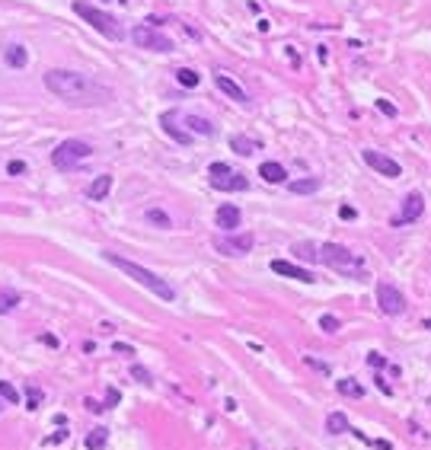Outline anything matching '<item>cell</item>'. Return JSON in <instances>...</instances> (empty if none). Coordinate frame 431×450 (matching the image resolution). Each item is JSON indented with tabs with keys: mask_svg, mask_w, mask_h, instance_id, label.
Listing matches in <instances>:
<instances>
[{
	"mask_svg": "<svg viewBox=\"0 0 431 450\" xmlns=\"http://www.w3.org/2000/svg\"><path fill=\"white\" fill-rule=\"evenodd\" d=\"M377 109L383 112V115H390V118H396V106L393 102H386V99H377Z\"/></svg>",
	"mask_w": 431,
	"mask_h": 450,
	"instance_id": "31",
	"label": "cell"
},
{
	"mask_svg": "<svg viewBox=\"0 0 431 450\" xmlns=\"http://www.w3.org/2000/svg\"><path fill=\"white\" fill-rule=\"evenodd\" d=\"M45 90L55 93L58 99H64L74 109H93V106H106L112 102V90L96 83L90 74L80 71H48L45 74Z\"/></svg>",
	"mask_w": 431,
	"mask_h": 450,
	"instance_id": "1",
	"label": "cell"
},
{
	"mask_svg": "<svg viewBox=\"0 0 431 450\" xmlns=\"http://www.w3.org/2000/svg\"><path fill=\"white\" fill-rule=\"evenodd\" d=\"M320 179H313V176H310V179H297V182H288V188H291V192H294V195H313V192H320Z\"/></svg>",
	"mask_w": 431,
	"mask_h": 450,
	"instance_id": "21",
	"label": "cell"
},
{
	"mask_svg": "<svg viewBox=\"0 0 431 450\" xmlns=\"http://www.w3.org/2000/svg\"><path fill=\"white\" fill-rule=\"evenodd\" d=\"M7 172H10V176H20V172H26V163H23V160L7 163Z\"/></svg>",
	"mask_w": 431,
	"mask_h": 450,
	"instance_id": "34",
	"label": "cell"
},
{
	"mask_svg": "<svg viewBox=\"0 0 431 450\" xmlns=\"http://www.w3.org/2000/svg\"><path fill=\"white\" fill-rule=\"evenodd\" d=\"M339 217H342V220H355V217H358V211H355L351 204H342V207H339Z\"/></svg>",
	"mask_w": 431,
	"mask_h": 450,
	"instance_id": "32",
	"label": "cell"
},
{
	"mask_svg": "<svg viewBox=\"0 0 431 450\" xmlns=\"http://www.w3.org/2000/svg\"><path fill=\"white\" fill-rule=\"evenodd\" d=\"M339 326H342V323H339L332 313H323V316H320V329H323V332L332 335V332H339Z\"/></svg>",
	"mask_w": 431,
	"mask_h": 450,
	"instance_id": "29",
	"label": "cell"
},
{
	"mask_svg": "<svg viewBox=\"0 0 431 450\" xmlns=\"http://www.w3.org/2000/svg\"><path fill=\"white\" fill-rule=\"evenodd\" d=\"M253 243H256L253 233H237V237H221L214 246H218L224 256H246L249 249H253Z\"/></svg>",
	"mask_w": 431,
	"mask_h": 450,
	"instance_id": "11",
	"label": "cell"
},
{
	"mask_svg": "<svg viewBox=\"0 0 431 450\" xmlns=\"http://www.w3.org/2000/svg\"><path fill=\"white\" fill-rule=\"evenodd\" d=\"M106 440H109V431L106 428H93L90 437H86V450H102V447H106Z\"/></svg>",
	"mask_w": 431,
	"mask_h": 450,
	"instance_id": "26",
	"label": "cell"
},
{
	"mask_svg": "<svg viewBox=\"0 0 431 450\" xmlns=\"http://www.w3.org/2000/svg\"><path fill=\"white\" fill-rule=\"evenodd\" d=\"M90 153H93L90 144L77 141V137H67L64 144L55 147V153H51V163H55V169L71 172V169H77V163H83L86 157H90Z\"/></svg>",
	"mask_w": 431,
	"mask_h": 450,
	"instance_id": "5",
	"label": "cell"
},
{
	"mask_svg": "<svg viewBox=\"0 0 431 450\" xmlns=\"http://www.w3.org/2000/svg\"><path fill=\"white\" fill-rule=\"evenodd\" d=\"M144 217H147V223H153V227H160V230H169L172 227V217H169L166 211H160V207H147Z\"/></svg>",
	"mask_w": 431,
	"mask_h": 450,
	"instance_id": "22",
	"label": "cell"
},
{
	"mask_svg": "<svg viewBox=\"0 0 431 450\" xmlns=\"http://www.w3.org/2000/svg\"><path fill=\"white\" fill-rule=\"evenodd\" d=\"M39 399H42V393L29 386V409H39Z\"/></svg>",
	"mask_w": 431,
	"mask_h": 450,
	"instance_id": "36",
	"label": "cell"
},
{
	"mask_svg": "<svg viewBox=\"0 0 431 450\" xmlns=\"http://www.w3.org/2000/svg\"><path fill=\"white\" fill-rule=\"evenodd\" d=\"M118 399H122V393H118V389H109V393H106V402H109V405H115Z\"/></svg>",
	"mask_w": 431,
	"mask_h": 450,
	"instance_id": "38",
	"label": "cell"
},
{
	"mask_svg": "<svg viewBox=\"0 0 431 450\" xmlns=\"http://www.w3.org/2000/svg\"><path fill=\"white\" fill-rule=\"evenodd\" d=\"M112 351H118V354H134V348H131V345H125V342H115V345H112Z\"/></svg>",
	"mask_w": 431,
	"mask_h": 450,
	"instance_id": "37",
	"label": "cell"
},
{
	"mask_svg": "<svg viewBox=\"0 0 431 450\" xmlns=\"http://www.w3.org/2000/svg\"><path fill=\"white\" fill-rule=\"evenodd\" d=\"M272 272H275V275H284V278H294V281H304V284L316 281V278H313V272H307V268H300V265H294V262H288V259H272Z\"/></svg>",
	"mask_w": 431,
	"mask_h": 450,
	"instance_id": "12",
	"label": "cell"
},
{
	"mask_svg": "<svg viewBox=\"0 0 431 450\" xmlns=\"http://www.w3.org/2000/svg\"><path fill=\"white\" fill-rule=\"evenodd\" d=\"M64 437H67V431H58V434H51L48 440H51V444H58V440H64Z\"/></svg>",
	"mask_w": 431,
	"mask_h": 450,
	"instance_id": "41",
	"label": "cell"
},
{
	"mask_svg": "<svg viewBox=\"0 0 431 450\" xmlns=\"http://www.w3.org/2000/svg\"><path fill=\"white\" fill-rule=\"evenodd\" d=\"M208 179H211V185L218 188V192H246L249 188V179L243 176V172L230 169L227 163H211L208 166Z\"/></svg>",
	"mask_w": 431,
	"mask_h": 450,
	"instance_id": "6",
	"label": "cell"
},
{
	"mask_svg": "<svg viewBox=\"0 0 431 450\" xmlns=\"http://www.w3.org/2000/svg\"><path fill=\"white\" fill-rule=\"evenodd\" d=\"M74 13L80 16L83 23H90L93 29L99 32V36H106L109 42H122V39H125V29H122V23H118V20H115V16H112V13L99 10V7L86 4V0H74Z\"/></svg>",
	"mask_w": 431,
	"mask_h": 450,
	"instance_id": "3",
	"label": "cell"
},
{
	"mask_svg": "<svg viewBox=\"0 0 431 450\" xmlns=\"http://www.w3.org/2000/svg\"><path fill=\"white\" fill-rule=\"evenodd\" d=\"M0 412H4V399H0Z\"/></svg>",
	"mask_w": 431,
	"mask_h": 450,
	"instance_id": "42",
	"label": "cell"
},
{
	"mask_svg": "<svg viewBox=\"0 0 431 450\" xmlns=\"http://www.w3.org/2000/svg\"><path fill=\"white\" fill-rule=\"evenodd\" d=\"M106 262L115 265L118 272H125L128 278H134L137 284H141V288H147L150 294H157L160 300H176V291H172V284L163 281L160 275H153L150 268L137 265V262H131V259H125V256H118V253H106Z\"/></svg>",
	"mask_w": 431,
	"mask_h": 450,
	"instance_id": "2",
	"label": "cell"
},
{
	"mask_svg": "<svg viewBox=\"0 0 431 450\" xmlns=\"http://www.w3.org/2000/svg\"><path fill=\"white\" fill-rule=\"evenodd\" d=\"M214 217H218V227H221V230L234 233V230L240 227V220H243V214H240V207H237V204H221Z\"/></svg>",
	"mask_w": 431,
	"mask_h": 450,
	"instance_id": "15",
	"label": "cell"
},
{
	"mask_svg": "<svg viewBox=\"0 0 431 450\" xmlns=\"http://www.w3.org/2000/svg\"><path fill=\"white\" fill-rule=\"evenodd\" d=\"M361 157H364V163H367L370 169H377V172L386 176V179L402 176V166H399V163H396L393 157H386V153H380V150H364Z\"/></svg>",
	"mask_w": 431,
	"mask_h": 450,
	"instance_id": "10",
	"label": "cell"
},
{
	"mask_svg": "<svg viewBox=\"0 0 431 450\" xmlns=\"http://www.w3.org/2000/svg\"><path fill=\"white\" fill-rule=\"evenodd\" d=\"M230 147H234L240 157H249V153H256V141H249V137H243V134H234V137H230Z\"/></svg>",
	"mask_w": 431,
	"mask_h": 450,
	"instance_id": "24",
	"label": "cell"
},
{
	"mask_svg": "<svg viewBox=\"0 0 431 450\" xmlns=\"http://www.w3.org/2000/svg\"><path fill=\"white\" fill-rule=\"evenodd\" d=\"M42 342L51 345V348H58V339H55V335H42Z\"/></svg>",
	"mask_w": 431,
	"mask_h": 450,
	"instance_id": "40",
	"label": "cell"
},
{
	"mask_svg": "<svg viewBox=\"0 0 431 450\" xmlns=\"http://www.w3.org/2000/svg\"><path fill=\"white\" fill-rule=\"evenodd\" d=\"M131 42L137 48H147V51H160V55H169V51H176L172 45V39H166L163 32L150 29V26H134L131 29Z\"/></svg>",
	"mask_w": 431,
	"mask_h": 450,
	"instance_id": "7",
	"label": "cell"
},
{
	"mask_svg": "<svg viewBox=\"0 0 431 450\" xmlns=\"http://www.w3.org/2000/svg\"><path fill=\"white\" fill-rule=\"evenodd\" d=\"M131 374H134L137 380H141V383H153V380H150V374H147V370H144L141 364H134V367H131Z\"/></svg>",
	"mask_w": 431,
	"mask_h": 450,
	"instance_id": "33",
	"label": "cell"
},
{
	"mask_svg": "<svg viewBox=\"0 0 431 450\" xmlns=\"http://www.w3.org/2000/svg\"><path fill=\"white\" fill-rule=\"evenodd\" d=\"M4 61H7V67H13V71H23V67L29 64V51H26L23 45H7L4 48Z\"/></svg>",
	"mask_w": 431,
	"mask_h": 450,
	"instance_id": "16",
	"label": "cell"
},
{
	"mask_svg": "<svg viewBox=\"0 0 431 450\" xmlns=\"http://www.w3.org/2000/svg\"><path fill=\"white\" fill-rule=\"evenodd\" d=\"M367 364H370V367H386V361H383L377 351H370V354H367Z\"/></svg>",
	"mask_w": 431,
	"mask_h": 450,
	"instance_id": "35",
	"label": "cell"
},
{
	"mask_svg": "<svg viewBox=\"0 0 431 450\" xmlns=\"http://www.w3.org/2000/svg\"><path fill=\"white\" fill-rule=\"evenodd\" d=\"M421 211H425V195H421V192H409L406 201H402V211L393 217V227H406V223L418 220Z\"/></svg>",
	"mask_w": 431,
	"mask_h": 450,
	"instance_id": "9",
	"label": "cell"
},
{
	"mask_svg": "<svg viewBox=\"0 0 431 450\" xmlns=\"http://www.w3.org/2000/svg\"><path fill=\"white\" fill-rule=\"evenodd\" d=\"M176 115H179L176 109H172V112H163V115H160V128H163V131H166L176 144H188V141H192V134L182 131V128L176 125Z\"/></svg>",
	"mask_w": 431,
	"mask_h": 450,
	"instance_id": "14",
	"label": "cell"
},
{
	"mask_svg": "<svg viewBox=\"0 0 431 450\" xmlns=\"http://www.w3.org/2000/svg\"><path fill=\"white\" fill-rule=\"evenodd\" d=\"M109 188H112V176H96L86 185V198H90V201H102V198L109 195Z\"/></svg>",
	"mask_w": 431,
	"mask_h": 450,
	"instance_id": "18",
	"label": "cell"
},
{
	"mask_svg": "<svg viewBox=\"0 0 431 450\" xmlns=\"http://www.w3.org/2000/svg\"><path fill=\"white\" fill-rule=\"evenodd\" d=\"M0 399H7L10 405H16V402H20V389H16L10 380H0Z\"/></svg>",
	"mask_w": 431,
	"mask_h": 450,
	"instance_id": "27",
	"label": "cell"
},
{
	"mask_svg": "<svg viewBox=\"0 0 431 450\" xmlns=\"http://www.w3.org/2000/svg\"><path fill=\"white\" fill-rule=\"evenodd\" d=\"M176 80H179V86H185V90H192V86H198V80H201V74H195L192 67H179V71H176Z\"/></svg>",
	"mask_w": 431,
	"mask_h": 450,
	"instance_id": "25",
	"label": "cell"
},
{
	"mask_svg": "<svg viewBox=\"0 0 431 450\" xmlns=\"http://www.w3.org/2000/svg\"><path fill=\"white\" fill-rule=\"evenodd\" d=\"M316 262L342 268V272H351V268H355V272H364L361 259L351 253L348 246H342V243H320V246H316Z\"/></svg>",
	"mask_w": 431,
	"mask_h": 450,
	"instance_id": "4",
	"label": "cell"
},
{
	"mask_svg": "<svg viewBox=\"0 0 431 450\" xmlns=\"http://www.w3.org/2000/svg\"><path fill=\"white\" fill-rule=\"evenodd\" d=\"M326 431L329 434H345V431H351V421L345 412H329L326 415Z\"/></svg>",
	"mask_w": 431,
	"mask_h": 450,
	"instance_id": "19",
	"label": "cell"
},
{
	"mask_svg": "<svg viewBox=\"0 0 431 450\" xmlns=\"http://www.w3.org/2000/svg\"><path fill=\"white\" fill-rule=\"evenodd\" d=\"M214 83H218V90L224 93V96H230L234 102H240V106H246V102H249L246 90H243V86H240L237 80H230L227 74H218V77H214Z\"/></svg>",
	"mask_w": 431,
	"mask_h": 450,
	"instance_id": "13",
	"label": "cell"
},
{
	"mask_svg": "<svg viewBox=\"0 0 431 450\" xmlns=\"http://www.w3.org/2000/svg\"><path fill=\"white\" fill-rule=\"evenodd\" d=\"M259 176H262L265 182H272V185H278V182H288V169H284L281 163H275V160L262 163V166H259Z\"/></svg>",
	"mask_w": 431,
	"mask_h": 450,
	"instance_id": "17",
	"label": "cell"
},
{
	"mask_svg": "<svg viewBox=\"0 0 431 450\" xmlns=\"http://www.w3.org/2000/svg\"><path fill=\"white\" fill-rule=\"evenodd\" d=\"M304 361H307V364L313 367V370H320V374H329V364H326V361H316V358H310V354H307Z\"/></svg>",
	"mask_w": 431,
	"mask_h": 450,
	"instance_id": "30",
	"label": "cell"
},
{
	"mask_svg": "<svg viewBox=\"0 0 431 450\" xmlns=\"http://www.w3.org/2000/svg\"><path fill=\"white\" fill-rule=\"evenodd\" d=\"M377 307H380L386 316H399L402 310H406V297H402L399 288L380 281V284H377Z\"/></svg>",
	"mask_w": 431,
	"mask_h": 450,
	"instance_id": "8",
	"label": "cell"
},
{
	"mask_svg": "<svg viewBox=\"0 0 431 450\" xmlns=\"http://www.w3.org/2000/svg\"><path fill=\"white\" fill-rule=\"evenodd\" d=\"M185 125H188V131H192V134H201V137H211L214 134V125L208 122V118H201V115H185Z\"/></svg>",
	"mask_w": 431,
	"mask_h": 450,
	"instance_id": "20",
	"label": "cell"
},
{
	"mask_svg": "<svg viewBox=\"0 0 431 450\" xmlns=\"http://www.w3.org/2000/svg\"><path fill=\"white\" fill-rule=\"evenodd\" d=\"M16 304H20V294L4 291V294H0V316H4V313H10V310H13Z\"/></svg>",
	"mask_w": 431,
	"mask_h": 450,
	"instance_id": "28",
	"label": "cell"
},
{
	"mask_svg": "<svg viewBox=\"0 0 431 450\" xmlns=\"http://www.w3.org/2000/svg\"><path fill=\"white\" fill-rule=\"evenodd\" d=\"M335 389H339L342 396H355V399H361V396H364V386H361V383H355L351 377L339 380V383H335Z\"/></svg>",
	"mask_w": 431,
	"mask_h": 450,
	"instance_id": "23",
	"label": "cell"
},
{
	"mask_svg": "<svg viewBox=\"0 0 431 450\" xmlns=\"http://www.w3.org/2000/svg\"><path fill=\"white\" fill-rule=\"evenodd\" d=\"M83 405H86V409H90V412H102V405H99V402H96V399H86V402H83Z\"/></svg>",
	"mask_w": 431,
	"mask_h": 450,
	"instance_id": "39",
	"label": "cell"
}]
</instances>
